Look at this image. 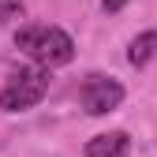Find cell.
I'll use <instances>...</instances> for the list:
<instances>
[{"label": "cell", "instance_id": "6da1fadb", "mask_svg": "<svg viewBox=\"0 0 157 157\" xmlns=\"http://www.w3.org/2000/svg\"><path fill=\"white\" fill-rule=\"evenodd\" d=\"M15 49H23L34 60V67H45V71L75 60V37L52 23H34V26L15 30Z\"/></svg>", "mask_w": 157, "mask_h": 157}, {"label": "cell", "instance_id": "7a4b0ae2", "mask_svg": "<svg viewBox=\"0 0 157 157\" xmlns=\"http://www.w3.org/2000/svg\"><path fill=\"white\" fill-rule=\"evenodd\" d=\"M49 94V71L45 67H19L8 75V82L0 86V109L4 112H26Z\"/></svg>", "mask_w": 157, "mask_h": 157}, {"label": "cell", "instance_id": "3957f363", "mask_svg": "<svg viewBox=\"0 0 157 157\" xmlns=\"http://www.w3.org/2000/svg\"><path fill=\"white\" fill-rule=\"evenodd\" d=\"M124 82L120 78H112V75H101V71H94L82 78V86H78V105H82L86 116H109L124 105Z\"/></svg>", "mask_w": 157, "mask_h": 157}, {"label": "cell", "instance_id": "277c9868", "mask_svg": "<svg viewBox=\"0 0 157 157\" xmlns=\"http://www.w3.org/2000/svg\"><path fill=\"white\" fill-rule=\"evenodd\" d=\"M86 157H131V135L127 131H105L94 135V139L82 146Z\"/></svg>", "mask_w": 157, "mask_h": 157}, {"label": "cell", "instance_id": "5b68a950", "mask_svg": "<svg viewBox=\"0 0 157 157\" xmlns=\"http://www.w3.org/2000/svg\"><path fill=\"white\" fill-rule=\"evenodd\" d=\"M157 60V30H142V34H135L131 37V45H127V64L131 67H150Z\"/></svg>", "mask_w": 157, "mask_h": 157}, {"label": "cell", "instance_id": "8992f818", "mask_svg": "<svg viewBox=\"0 0 157 157\" xmlns=\"http://www.w3.org/2000/svg\"><path fill=\"white\" fill-rule=\"evenodd\" d=\"M23 15V0H0V26Z\"/></svg>", "mask_w": 157, "mask_h": 157}, {"label": "cell", "instance_id": "52a82bcc", "mask_svg": "<svg viewBox=\"0 0 157 157\" xmlns=\"http://www.w3.org/2000/svg\"><path fill=\"white\" fill-rule=\"evenodd\" d=\"M127 8V0H101V11L105 15H116V11H124Z\"/></svg>", "mask_w": 157, "mask_h": 157}]
</instances>
